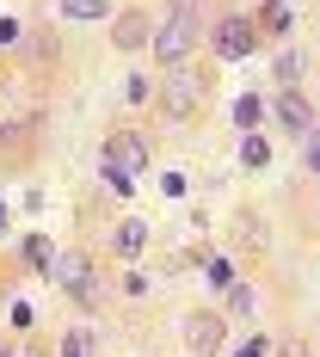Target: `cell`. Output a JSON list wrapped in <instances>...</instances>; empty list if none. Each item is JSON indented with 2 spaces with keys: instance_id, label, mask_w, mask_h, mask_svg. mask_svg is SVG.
Wrapping results in <instances>:
<instances>
[{
  "instance_id": "1",
  "label": "cell",
  "mask_w": 320,
  "mask_h": 357,
  "mask_svg": "<svg viewBox=\"0 0 320 357\" xmlns=\"http://www.w3.org/2000/svg\"><path fill=\"white\" fill-rule=\"evenodd\" d=\"M197 37H204V13H197L191 0H178L173 13H167V25L154 31V56H160L167 68H178V62H191Z\"/></svg>"
},
{
  "instance_id": "2",
  "label": "cell",
  "mask_w": 320,
  "mask_h": 357,
  "mask_svg": "<svg viewBox=\"0 0 320 357\" xmlns=\"http://www.w3.org/2000/svg\"><path fill=\"white\" fill-rule=\"evenodd\" d=\"M204 99H210V74H204V68H191V62L167 68V80H160V111H167L173 123L197 117V111H204Z\"/></svg>"
},
{
  "instance_id": "3",
  "label": "cell",
  "mask_w": 320,
  "mask_h": 357,
  "mask_svg": "<svg viewBox=\"0 0 320 357\" xmlns=\"http://www.w3.org/2000/svg\"><path fill=\"white\" fill-rule=\"evenodd\" d=\"M49 278H56V284L68 289L74 302H93V259H86V252H56V265H49Z\"/></svg>"
},
{
  "instance_id": "4",
  "label": "cell",
  "mask_w": 320,
  "mask_h": 357,
  "mask_svg": "<svg viewBox=\"0 0 320 357\" xmlns=\"http://www.w3.org/2000/svg\"><path fill=\"white\" fill-rule=\"evenodd\" d=\"M252 43H259V25H252V19H241V13H228V19L215 25V56H222V62H241Z\"/></svg>"
},
{
  "instance_id": "5",
  "label": "cell",
  "mask_w": 320,
  "mask_h": 357,
  "mask_svg": "<svg viewBox=\"0 0 320 357\" xmlns=\"http://www.w3.org/2000/svg\"><path fill=\"white\" fill-rule=\"evenodd\" d=\"M185 345H191V357H215L222 351V314H191L185 321Z\"/></svg>"
},
{
  "instance_id": "6",
  "label": "cell",
  "mask_w": 320,
  "mask_h": 357,
  "mask_svg": "<svg viewBox=\"0 0 320 357\" xmlns=\"http://www.w3.org/2000/svg\"><path fill=\"white\" fill-rule=\"evenodd\" d=\"M271 111H277V123H284V130H296V136H308V130H314V105H308V99H302L296 86H284Z\"/></svg>"
},
{
  "instance_id": "7",
  "label": "cell",
  "mask_w": 320,
  "mask_h": 357,
  "mask_svg": "<svg viewBox=\"0 0 320 357\" xmlns=\"http://www.w3.org/2000/svg\"><path fill=\"white\" fill-rule=\"evenodd\" d=\"M105 154H111V167H117V173H130V178L148 167V142H142V136H111Z\"/></svg>"
},
{
  "instance_id": "8",
  "label": "cell",
  "mask_w": 320,
  "mask_h": 357,
  "mask_svg": "<svg viewBox=\"0 0 320 357\" xmlns=\"http://www.w3.org/2000/svg\"><path fill=\"white\" fill-rule=\"evenodd\" d=\"M148 37H154V31H148V19H142V13H123V19L111 25V43H117V50H142Z\"/></svg>"
},
{
  "instance_id": "9",
  "label": "cell",
  "mask_w": 320,
  "mask_h": 357,
  "mask_svg": "<svg viewBox=\"0 0 320 357\" xmlns=\"http://www.w3.org/2000/svg\"><path fill=\"white\" fill-rule=\"evenodd\" d=\"M19 259H25V265H31V271H49V265H56V247H49V241H43V234H31V241H25V247H19Z\"/></svg>"
},
{
  "instance_id": "10",
  "label": "cell",
  "mask_w": 320,
  "mask_h": 357,
  "mask_svg": "<svg viewBox=\"0 0 320 357\" xmlns=\"http://www.w3.org/2000/svg\"><path fill=\"white\" fill-rule=\"evenodd\" d=\"M271 80H277V93H284V86H296V80H302V56H296V50H284V56L271 62Z\"/></svg>"
},
{
  "instance_id": "11",
  "label": "cell",
  "mask_w": 320,
  "mask_h": 357,
  "mask_svg": "<svg viewBox=\"0 0 320 357\" xmlns=\"http://www.w3.org/2000/svg\"><path fill=\"white\" fill-rule=\"evenodd\" d=\"M111 6L105 0H62V19H80V25H86V19H105Z\"/></svg>"
},
{
  "instance_id": "12",
  "label": "cell",
  "mask_w": 320,
  "mask_h": 357,
  "mask_svg": "<svg viewBox=\"0 0 320 357\" xmlns=\"http://www.w3.org/2000/svg\"><path fill=\"white\" fill-rule=\"evenodd\" d=\"M142 247H148V228H142V222H123V228H117V252H130V259H136Z\"/></svg>"
},
{
  "instance_id": "13",
  "label": "cell",
  "mask_w": 320,
  "mask_h": 357,
  "mask_svg": "<svg viewBox=\"0 0 320 357\" xmlns=\"http://www.w3.org/2000/svg\"><path fill=\"white\" fill-rule=\"evenodd\" d=\"M265 160H271L265 136H247V142H241V167H265Z\"/></svg>"
},
{
  "instance_id": "14",
  "label": "cell",
  "mask_w": 320,
  "mask_h": 357,
  "mask_svg": "<svg viewBox=\"0 0 320 357\" xmlns=\"http://www.w3.org/2000/svg\"><path fill=\"white\" fill-rule=\"evenodd\" d=\"M241 241H247L252 252L265 247V222H259V215H252V210H241Z\"/></svg>"
},
{
  "instance_id": "15",
  "label": "cell",
  "mask_w": 320,
  "mask_h": 357,
  "mask_svg": "<svg viewBox=\"0 0 320 357\" xmlns=\"http://www.w3.org/2000/svg\"><path fill=\"white\" fill-rule=\"evenodd\" d=\"M259 117H265V105H259V99H234V123H241V130H252V123H259Z\"/></svg>"
},
{
  "instance_id": "16",
  "label": "cell",
  "mask_w": 320,
  "mask_h": 357,
  "mask_svg": "<svg viewBox=\"0 0 320 357\" xmlns=\"http://www.w3.org/2000/svg\"><path fill=\"white\" fill-rule=\"evenodd\" d=\"M289 19H296V13H289L284 0H265V31H289Z\"/></svg>"
},
{
  "instance_id": "17",
  "label": "cell",
  "mask_w": 320,
  "mask_h": 357,
  "mask_svg": "<svg viewBox=\"0 0 320 357\" xmlns=\"http://www.w3.org/2000/svg\"><path fill=\"white\" fill-rule=\"evenodd\" d=\"M228 308H234V314H259V302H252L247 284H228Z\"/></svg>"
},
{
  "instance_id": "18",
  "label": "cell",
  "mask_w": 320,
  "mask_h": 357,
  "mask_svg": "<svg viewBox=\"0 0 320 357\" xmlns=\"http://www.w3.org/2000/svg\"><path fill=\"white\" fill-rule=\"evenodd\" d=\"M62 357H93V339H86V333H68V339H62Z\"/></svg>"
},
{
  "instance_id": "19",
  "label": "cell",
  "mask_w": 320,
  "mask_h": 357,
  "mask_svg": "<svg viewBox=\"0 0 320 357\" xmlns=\"http://www.w3.org/2000/svg\"><path fill=\"white\" fill-rule=\"evenodd\" d=\"M148 93H154V86H148V80H142V74H130V86H123V99H130V105H142V99H148Z\"/></svg>"
},
{
  "instance_id": "20",
  "label": "cell",
  "mask_w": 320,
  "mask_h": 357,
  "mask_svg": "<svg viewBox=\"0 0 320 357\" xmlns=\"http://www.w3.org/2000/svg\"><path fill=\"white\" fill-rule=\"evenodd\" d=\"M25 43H31V56H56V37H49V31H31Z\"/></svg>"
},
{
  "instance_id": "21",
  "label": "cell",
  "mask_w": 320,
  "mask_h": 357,
  "mask_svg": "<svg viewBox=\"0 0 320 357\" xmlns=\"http://www.w3.org/2000/svg\"><path fill=\"white\" fill-rule=\"evenodd\" d=\"M302 167H308V173H320V123L308 130V160H302Z\"/></svg>"
},
{
  "instance_id": "22",
  "label": "cell",
  "mask_w": 320,
  "mask_h": 357,
  "mask_svg": "<svg viewBox=\"0 0 320 357\" xmlns=\"http://www.w3.org/2000/svg\"><path fill=\"white\" fill-rule=\"evenodd\" d=\"M210 278H215L222 289H228V284H234V265H228V259H210Z\"/></svg>"
},
{
  "instance_id": "23",
  "label": "cell",
  "mask_w": 320,
  "mask_h": 357,
  "mask_svg": "<svg viewBox=\"0 0 320 357\" xmlns=\"http://www.w3.org/2000/svg\"><path fill=\"white\" fill-rule=\"evenodd\" d=\"M265 351H271L265 339H247V345H241V351H234V357H265Z\"/></svg>"
},
{
  "instance_id": "24",
  "label": "cell",
  "mask_w": 320,
  "mask_h": 357,
  "mask_svg": "<svg viewBox=\"0 0 320 357\" xmlns=\"http://www.w3.org/2000/svg\"><path fill=\"white\" fill-rule=\"evenodd\" d=\"M284 357H308V345L302 339H284Z\"/></svg>"
},
{
  "instance_id": "25",
  "label": "cell",
  "mask_w": 320,
  "mask_h": 357,
  "mask_svg": "<svg viewBox=\"0 0 320 357\" xmlns=\"http://www.w3.org/2000/svg\"><path fill=\"white\" fill-rule=\"evenodd\" d=\"M0 357H31V351H19V345H0Z\"/></svg>"
},
{
  "instance_id": "26",
  "label": "cell",
  "mask_w": 320,
  "mask_h": 357,
  "mask_svg": "<svg viewBox=\"0 0 320 357\" xmlns=\"http://www.w3.org/2000/svg\"><path fill=\"white\" fill-rule=\"evenodd\" d=\"M0 234H6V204H0Z\"/></svg>"
}]
</instances>
